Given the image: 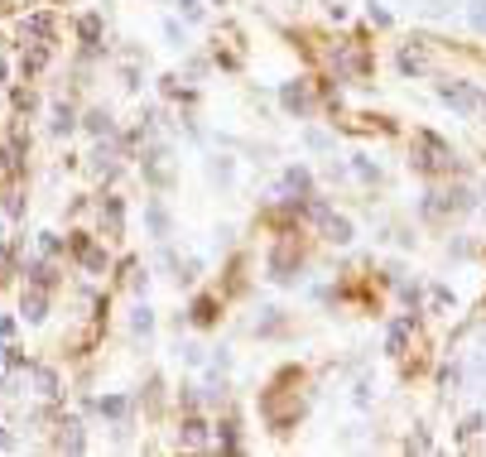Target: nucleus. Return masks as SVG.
Wrapping results in <instances>:
<instances>
[{
	"instance_id": "nucleus-1",
	"label": "nucleus",
	"mask_w": 486,
	"mask_h": 457,
	"mask_svg": "<svg viewBox=\"0 0 486 457\" xmlns=\"http://www.w3.org/2000/svg\"><path fill=\"white\" fill-rule=\"evenodd\" d=\"M327 236H332V241H351V226L337 217V221H327Z\"/></svg>"
},
{
	"instance_id": "nucleus-2",
	"label": "nucleus",
	"mask_w": 486,
	"mask_h": 457,
	"mask_svg": "<svg viewBox=\"0 0 486 457\" xmlns=\"http://www.w3.org/2000/svg\"><path fill=\"white\" fill-rule=\"evenodd\" d=\"M472 25L486 29V0H472Z\"/></svg>"
},
{
	"instance_id": "nucleus-3",
	"label": "nucleus",
	"mask_w": 486,
	"mask_h": 457,
	"mask_svg": "<svg viewBox=\"0 0 486 457\" xmlns=\"http://www.w3.org/2000/svg\"><path fill=\"white\" fill-rule=\"evenodd\" d=\"M150 323H154V318H150V308H135V332H150Z\"/></svg>"
},
{
	"instance_id": "nucleus-4",
	"label": "nucleus",
	"mask_w": 486,
	"mask_h": 457,
	"mask_svg": "<svg viewBox=\"0 0 486 457\" xmlns=\"http://www.w3.org/2000/svg\"><path fill=\"white\" fill-rule=\"evenodd\" d=\"M178 10H183L188 20H198V15H202V10H198V0H178Z\"/></svg>"
}]
</instances>
